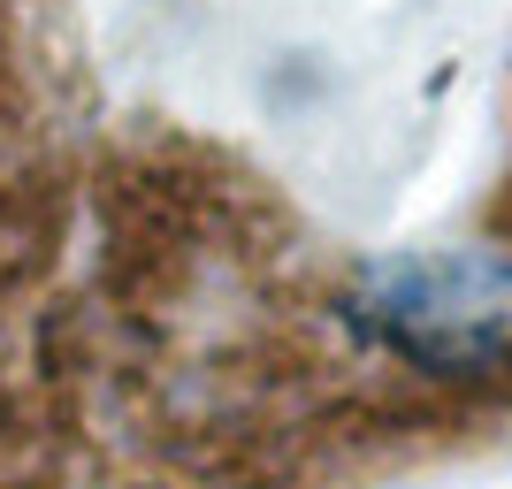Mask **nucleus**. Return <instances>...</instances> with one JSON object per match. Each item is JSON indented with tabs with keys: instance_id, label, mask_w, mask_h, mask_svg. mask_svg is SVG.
I'll return each mask as SVG.
<instances>
[{
	"instance_id": "1",
	"label": "nucleus",
	"mask_w": 512,
	"mask_h": 489,
	"mask_svg": "<svg viewBox=\"0 0 512 489\" xmlns=\"http://www.w3.org/2000/svg\"><path fill=\"white\" fill-rule=\"evenodd\" d=\"M344 360L413 398H512V253L505 245H406L352 260L329 291Z\"/></svg>"
},
{
	"instance_id": "2",
	"label": "nucleus",
	"mask_w": 512,
	"mask_h": 489,
	"mask_svg": "<svg viewBox=\"0 0 512 489\" xmlns=\"http://www.w3.org/2000/svg\"><path fill=\"white\" fill-rule=\"evenodd\" d=\"M0 130H8V123H0Z\"/></svg>"
}]
</instances>
